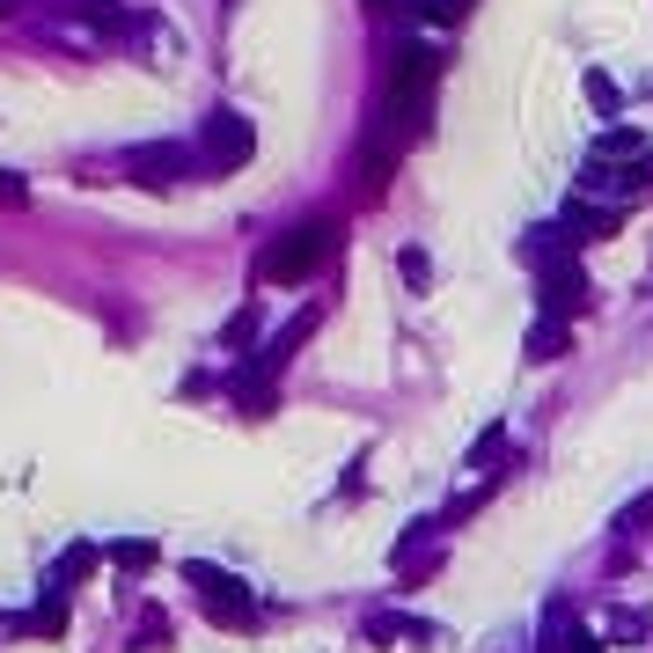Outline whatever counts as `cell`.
<instances>
[{
  "mask_svg": "<svg viewBox=\"0 0 653 653\" xmlns=\"http://www.w3.org/2000/svg\"><path fill=\"white\" fill-rule=\"evenodd\" d=\"M639 154H653L646 133H631V125H609V133H595V147H587V162H639Z\"/></svg>",
  "mask_w": 653,
  "mask_h": 653,
  "instance_id": "5b68a950",
  "label": "cell"
},
{
  "mask_svg": "<svg viewBox=\"0 0 653 653\" xmlns=\"http://www.w3.org/2000/svg\"><path fill=\"white\" fill-rule=\"evenodd\" d=\"M625 228V206H609V198H581L573 214H565V236L573 242H609Z\"/></svg>",
  "mask_w": 653,
  "mask_h": 653,
  "instance_id": "277c9868",
  "label": "cell"
},
{
  "mask_svg": "<svg viewBox=\"0 0 653 653\" xmlns=\"http://www.w3.org/2000/svg\"><path fill=\"white\" fill-rule=\"evenodd\" d=\"M250 147H257V133H250L236 111H220V118L206 125V162H214V170H242V162H250Z\"/></svg>",
  "mask_w": 653,
  "mask_h": 653,
  "instance_id": "3957f363",
  "label": "cell"
},
{
  "mask_svg": "<svg viewBox=\"0 0 653 653\" xmlns=\"http://www.w3.org/2000/svg\"><path fill=\"white\" fill-rule=\"evenodd\" d=\"M133 170H140V184H170L192 170V147H147V154H133Z\"/></svg>",
  "mask_w": 653,
  "mask_h": 653,
  "instance_id": "8992f818",
  "label": "cell"
},
{
  "mask_svg": "<svg viewBox=\"0 0 653 653\" xmlns=\"http://www.w3.org/2000/svg\"><path fill=\"white\" fill-rule=\"evenodd\" d=\"M587 309V272L573 257H551L543 265V316H581Z\"/></svg>",
  "mask_w": 653,
  "mask_h": 653,
  "instance_id": "7a4b0ae2",
  "label": "cell"
},
{
  "mask_svg": "<svg viewBox=\"0 0 653 653\" xmlns=\"http://www.w3.org/2000/svg\"><path fill=\"white\" fill-rule=\"evenodd\" d=\"M0 15H8V0H0Z\"/></svg>",
  "mask_w": 653,
  "mask_h": 653,
  "instance_id": "ba28073f",
  "label": "cell"
},
{
  "mask_svg": "<svg viewBox=\"0 0 653 653\" xmlns=\"http://www.w3.org/2000/svg\"><path fill=\"white\" fill-rule=\"evenodd\" d=\"M331 250H339V228H331V220H309V228H294V236L272 242L257 272H265V279H279V287H294V279H309Z\"/></svg>",
  "mask_w": 653,
  "mask_h": 653,
  "instance_id": "6da1fadb",
  "label": "cell"
},
{
  "mask_svg": "<svg viewBox=\"0 0 653 653\" xmlns=\"http://www.w3.org/2000/svg\"><path fill=\"white\" fill-rule=\"evenodd\" d=\"M558 353H565V323L543 316V323H536V339H529V360H558Z\"/></svg>",
  "mask_w": 653,
  "mask_h": 653,
  "instance_id": "52a82bcc",
  "label": "cell"
}]
</instances>
